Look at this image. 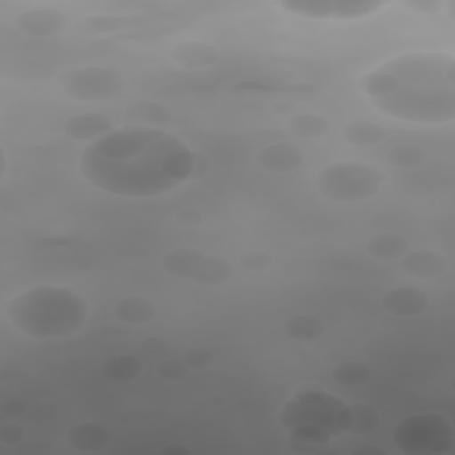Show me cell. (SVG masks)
Here are the masks:
<instances>
[{
    "mask_svg": "<svg viewBox=\"0 0 455 455\" xmlns=\"http://www.w3.org/2000/svg\"><path fill=\"white\" fill-rule=\"evenodd\" d=\"M283 11L299 18L320 21H354L386 9L382 0H284L277 2Z\"/></svg>",
    "mask_w": 455,
    "mask_h": 455,
    "instance_id": "9",
    "label": "cell"
},
{
    "mask_svg": "<svg viewBox=\"0 0 455 455\" xmlns=\"http://www.w3.org/2000/svg\"><path fill=\"white\" fill-rule=\"evenodd\" d=\"M162 267L178 279L206 286L222 284L233 274V267L226 258L196 247H174L167 251L162 258Z\"/></svg>",
    "mask_w": 455,
    "mask_h": 455,
    "instance_id": "8",
    "label": "cell"
},
{
    "mask_svg": "<svg viewBox=\"0 0 455 455\" xmlns=\"http://www.w3.org/2000/svg\"><path fill=\"white\" fill-rule=\"evenodd\" d=\"M197 169V153L165 128L124 124L85 144L82 178L96 190L123 199L165 196Z\"/></svg>",
    "mask_w": 455,
    "mask_h": 455,
    "instance_id": "1",
    "label": "cell"
},
{
    "mask_svg": "<svg viewBox=\"0 0 455 455\" xmlns=\"http://www.w3.org/2000/svg\"><path fill=\"white\" fill-rule=\"evenodd\" d=\"M68 444L80 453H98L110 444V432L96 421H80L69 427L66 434Z\"/></svg>",
    "mask_w": 455,
    "mask_h": 455,
    "instance_id": "16",
    "label": "cell"
},
{
    "mask_svg": "<svg viewBox=\"0 0 455 455\" xmlns=\"http://www.w3.org/2000/svg\"><path fill=\"white\" fill-rule=\"evenodd\" d=\"M352 453H377V455H384L386 451H384L382 448L364 444V446H357V448H354V450H352Z\"/></svg>",
    "mask_w": 455,
    "mask_h": 455,
    "instance_id": "33",
    "label": "cell"
},
{
    "mask_svg": "<svg viewBox=\"0 0 455 455\" xmlns=\"http://www.w3.org/2000/svg\"><path fill=\"white\" fill-rule=\"evenodd\" d=\"M341 137L355 148H373L384 142L386 130L371 119H354L341 130Z\"/></svg>",
    "mask_w": 455,
    "mask_h": 455,
    "instance_id": "22",
    "label": "cell"
},
{
    "mask_svg": "<svg viewBox=\"0 0 455 455\" xmlns=\"http://www.w3.org/2000/svg\"><path fill=\"white\" fill-rule=\"evenodd\" d=\"M0 160H2V167H0V171H2V178H4V176H5V172H7V156H5L4 149H2V153H0Z\"/></svg>",
    "mask_w": 455,
    "mask_h": 455,
    "instance_id": "35",
    "label": "cell"
},
{
    "mask_svg": "<svg viewBox=\"0 0 455 455\" xmlns=\"http://www.w3.org/2000/svg\"><path fill=\"white\" fill-rule=\"evenodd\" d=\"M126 124L149 126V128H165L171 121V110L153 100H142L133 103L124 112Z\"/></svg>",
    "mask_w": 455,
    "mask_h": 455,
    "instance_id": "20",
    "label": "cell"
},
{
    "mask_svg": "<svg viewBox=\"0 0 455 455\" xmlns=\"http://www.w3.org/2000/svg\"><path fill=\"white\" fill-rule=\"evenodd\" d=\"M62 92L76 101H107L117 98L126 85L124 75L110 66H75L60 73Z\"/></svg>",
    "mask_w": 455,
    "mask_h": 455,
    "instance_id": "7",
    "label": "cell"
},
{
    "mask_svg": "<svg viewBox=\"0 0 455 455\" xmlns=\"http://www.w3.org/2000/svg\"><path fill=\"white\" fill-rule=\"evenodd\" d=\"M190 370H204L213 363V354L208 348H192L183 355Z\"/></svg>",
    "mask_w": 455,
    "mask_h": 455,
    "instance_id": "29",
    "label": "cell"
},
{
    "mask_svg": "<svg viewBox=\"0 0 455 455\" xmlns=\"http://www.w3.org/2000/svg\"><path fill=\"white\" fill-rule=\"evenodd\" d=\"M411 249L405 236L393 231H380L366 242V252L379 261H400Z\"/></svg>",
    "mask_w": 455,
    "mask_h": 455,
    "instance_id": "18",
    "label": "cell"
},
{
    "mask_svg": "<svg viewBox=\"0 0 455 455\" xmlns=\"http://www.w3.org/2000/svg\"><path fill=\"white\" fill-rule=\"evenodd\" d=\"M352 411V421H350V434H371L373 430H377L379 423H380V416L379 411L368 403H355L350 405Z\"/></svg>",
    "mask_w": 455,
    "mask_h": 455,
    "instance_id": "26",
    "label": "cell"
},
{
    "mask_svg": "<svg viewBox=\"0 0 455 455\" xmlns=\"http://www.w3.org/2000/svg\"><path fill=\"white\" fill-rule=\"evenodd\" d=\"M240 267L245 268V270H251V272H265L267 268H270L272 265V256L267 252V251H261V249H252V251H247L240 256L238 259Z\"/></svg>",
    "mask_w": 455,
    "mask_h": 455,
    "instance_id": "28",
    "label": "cell"
},
{
    "mask_svg": "<svg viewBox=\"0 0 455 455\" xmlns=\"http://www.w3.org/2000/svg\"><path fill=\"white\" fill-rule=\"evenodd\" d=\"M25 437V432L20 425H14V423H9V425H4L0 428V441L4 444H18L21 443Z\"/></svg>",
    "mask_w": 455,
    "mask_h": 455,
    "instance_id": "30",
    "label": "cell"
},
{
    "mask_svg": "<svg viewBox=\"0 0 455 455\" xmlns=\"http://www.w3.org/2000/svg\"><path fill=\"white\" fill-rule=\"evenodd\" d=\"M171 60L181 69H206L219 62L220 52L208 41H181L171 50Z\"/></svg>",
    "mask_w": 455,
    "mask_h": 455,
    "instance_id": "14",
    "label": "cell"
},
{
    "mask_svg": "<svg viewBox=\"0 0 455 455\" xmlns=\"http://www.w3.org/2000/svg\"><path fill=\"white\" fill-rule=\"evenodd\" d=\"M164 451H165V453H171V455H185V453H188L190 450L185 448V446H176V444H172V446L164 448Z\"/></svg>",
    "mask_w": 455,
    "mask_h": 455,
    "instance_id": "34",
    "label": "cell"
},
{
    "mask_svg": "<svg viewBox=\"0 0 455 455\" xmlns=\"http://www.w3.org/2000/svg\"><path fill=\"white\" fill-rule=\"evenodd\" d=\"M142 361L135 355H110L100 364V373L112 384H130L142 375Z\"/></svg>",
    "mask_w": 455,
    "mask_h": 455,
    "instance_id": "21",
    "label": "cell"
},
{
    "mask_svg": "<svg viewBox=\"0 0 455 455\" xmlns=\"http://www.w3.org/2000/svg\"><path fill=\"white\" fill-rule=\"evenodd\" d=\"M114 128V121L101 112H78L69 116L62 124L66 137L84 144L92 142Z\"/></svg>",
    "mask_w": 455,
    "mask_h": 455,
    "instance_id": "13",
    "label": "cell"
},
{
    "mask_svg": "<svg viewBox=\"0 0 455 455\" xmlns=\"http://www.w3.org/2000/svg\"><path fill=\"white\" fill-rule=\"evenodd\" d=\"M140 347L146 352H149V354H160L164 350V347H165V341L160 336H148V338H144Z\"/></svg>",
    "mask_w": 455,
    "mask_h": 455,
    "instance_id": "31",
    "label": "cell"
},
{
    "mask_svg": "<svg viewBox=\"0 0 455 455\" xmlns=\"http://www.w3.org/2000/svg\"><path fill=\"white\" fill-rule=\"evenodd\" d=\"M288 132L304 140H315L322 139L331 132V121L316 112H302V114H293L286 121Z\"/></svg>",
    "mask_w": 455,
    "mask_h": 455,
    "instance_id": "23",
    "label": "cell"
},
{
    "mask_svg": "<svg viewBox=\"0 0 455 455\" xmlns=\"http://www.w3.org/2000/svg\"><path fill=\"white\" fill-rule=\"evenodd\" d=\"M114 316L124 325H144L156 316V306L148 297L130 295L119 299L112 307Z\"/></svg>",
    "mask_w": 455,
    "mask_h": 455,
    "instance_id": "17",
    "label": "cell"
},
{
    "mask_svg": "<svg viewBox=\"0 0 455 455\" xmlns=\"http://www.w3.org/2000/svg\"><path fill=\"white\" fill-rule=\"evenodd\" d=\"M402 270L416 279H435L448 270V259L434 249H409L400 259Z\"/></svg>",
    "mask_w": 455,
    "mask_h": 455,
    "instance_id": "15",
    "label": "cell"
},
{
    "mask_svg": "<svg viewBox=\"0 0 455 455\" xmlns=\"http://www.w3.org/2000/svg\"><path fill=\"white\" fill-rule=\"evenodd\" d=\"M284 336L297 343H313L318 341L325 332L323 320L315 313H297L291 315L283 323Z\"/></svg>",
    "mask_w": 455,
    "mask_h": 455,
    "instance_id": "19",
    "label": "cell"
},
{
    "mask_svg": "<svg viewBox=\"0 0 455 455\" xmlns=\"http://www.w3.org/2000/svg\"><path fill=\"white\" fill-rule=\"evenodd\" d=\"M331 377L339 386L355 387V386L366 384L371 377V371H370V366L364 364L363 361L347 359V361H339L332 366Z\"/></svg>",
    "mask_w": 455,
    "mask_h": 455,
    "instance_id": "24",
    "label": "cell"
},
{
    "mask_svg": "<svg viewBox=\"0 0 455 455\" xmlns=\"http://www.w3.org/2000/svg\"><path fill=\"white\" fill-rule=\"evenodd\" d=\"M393 443L403 455H441L455 446V428L441 412H416L395 427Z\"/></svg>",
    "mask_w": 455,
    "mask_h": 455,
    "instance_id": "6",
    "label": "cell"
},
{
    "mask_svg": "<svg viewBox=\"0 0 455 455\" xmlns=\"http://www.w3.org/2000/svg\"><path fill=\"white\" fill-rule=\"evenodd\" d=\"M9 323L36 341L66 339L80 332L89 316L87 300L64 284L41 283L12 295L4 304Z\"/></svg>",
    "mask_w": 455,
    "mask_h": 455,
    "instance_id": "3",
    "label": "cell"
},
{
    "mask_svg": "<svg viewBox=\"0 0 455 455\" xmlns=\"http://www.w3.org/2000/svg\"><path fill=\"white\" fill-rule=\"evenodd\" d=\"M359 91L384 116L423 126L455 119V57L441 50L395 55L357 82Z\"/></svg>",
    "mask_w": 455,
    "mask_h": 455,
    "instance_id": "2",
    "label": "cell"
},
{
    "mask_svg": "<svg viewBox=\"0 0 455 455\" xmlns=\"http://www.w3.org/2000/svg\"><path fill=\"white\" fill-rule=\"evenodd\" d=\"M188 366L185 363V359H178V357H165L162 359L158 364H156V375L162 379V380H167V382H176V380H181L187 373H188Z\"/></svg>",
    "mask_w": 455,
    "mask_h": 455,
    "instance_id": "27",
    "label": "cell"
},
{
    "mask_svg": "<svg viewBox=\"0 0 455 455\" xmlns=\"http://www.w3.org/2000/svg\"><path fill=\"white\" fill-rule=\"evenodd\" d=\"M386 160L393 167L412 171V169H418L419 165H423V162L427 160V153L421 146H418L414 142H398V144H393L386 151Z\"/></svg>",
    "mask_w": 455,
    "mask_h": 455,
    "instance_id": "25",
    "label": "cell"
},
{
    "mask_svg": "<svg viewBox=\"0 0 455 455\" xmlns=\"http://www.w3.org/2000/svg\"><path fill=\"white\" fill-rule=\"evenodd\" d=\"M409 7H412V9H421L423 12H435L437 9H441V4H439V2H425V0H419V2H409Z\"/></svg>",
    "mask_w": 455,
    "mask_h": 455,
    "instance_id": "32",
    "label": "cell"
},
{
    "mask_svg": "<svg viewBox=\"0 0 455 455\" xmlns=\"http://www.w3.org/2000/svg\"><path fill=\"white\" fill-rule=\"evenodd\" d=\"M256 164L275 174H284V172H293L299 167H302L306 156L304 151L290 142H270L265 144L263 148L258 149L256 153Z\"/></svg>",
    "mask_w": 455,
    "mask_h": 455,
    "instance_id": "12",
    "label": "cell"
},
{
    "mask_svg": "<svg viewBox=\"0 0 455 455\" xmlns=\"http://www.w3.org/2000/svg\"><path fill=\"white\" fill-rule=\"evenodd\" d=\"M386 176L370 164L338 160L320 169L315 185L322 197L334 203H361L380 194Z\"/></svg>",
    "mask_w": 455,
    "mask_h": 455,
    "instance_id": "5",
    "label": "cell"
},
{
    "mask_svg": "<svg viewBox=\"0 0 455 455\" xmlns=\"http://www.w3.org/2000/svg\"><path fill=\"white\" fill-rule=\"evenodd\" d=\"M277 421L295 451H318L336 437L350 434L352 411L338 395L306 387L293 393L279 409Z\"/></svg>",
    "mask_w": 455,
    "mask_h": 455,
    "instance_id": "4",
    "label": "cell"
},
{
    "mask_svg": "<svg viewBox=\"0 0 455 455\" xmlns=\"http://www.w3.org/2000/svg\"><path fill=\"white\" fill-rule=\"evenodd\" d=\"M69 25L64 11L50 5H32L20 11L14 18V28L28 37L46 39L59 36Z\"/></svg>",
    "mask_w": 455,
    "mask_h": 455,
    "instance_id": "10",
    "label": "cell"
},
{
    "mask_svg": "<svg viewBox=\"0 0 455 455\" xmlns=\"http://www.w3.org/2000/svg\"><path fill=\"white\" fill-rule=\"evenodd\" d=\"M384 311L396 318H414L427 311L428 295L416 286L400 284L384 291L380 300Z\"/></svg>",
    "mask_w": 455,
    "mask_h": 455,
    "instance_id": "11",
    "label": "cell"
}]
</instances>
